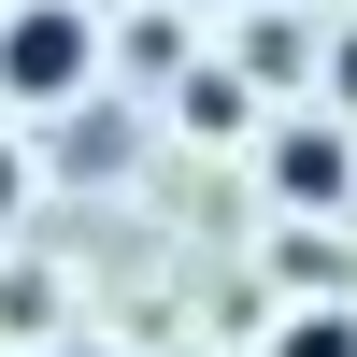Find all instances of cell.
Here are the masks:
<instances>
[{"mask_svg":"<svg viewBox=\"0 0 357 357\" xmlns=\"http://www.w3.org/2000/svg\"><path fill=\"white\" fill-rule=\"evenodd\" d=\"M186 114L200 129H243V72H186Z\"/></svg>","mask_w":357,"mask_h":357,"instance_id":"5b68a950","label":"cell"},{"mask_svg":"<svg viewBox=\"0 0 357 357\" xmlns=\"http://www.w3.org/2000/svg\"><path fill=\"white\" fill-rule=\"evenodd\" d=\"M272 357H357V314H343V301H314L301 329H272Z\"/></svg>","mask_w":357,"mask_h":357,"instance_id":"3957f363","label":"cell"},{"mask_svg":"<svg viewBox=\"0 0 357 357\" xmlns=\"http://www.w3.org/2000/svg\"><path fill=\"white\" fill-rule=\"evenodd\" d=\"M257 172H272L301 215H343V186H357V143H343V129H272V143H257Z\"/></svg>","mask_w":357,"mask_h":357,"instance_id":"7a4b0ae2","label":"cell"},{"mask_svg":"<svg viewBox=\"0 0 357 357\" xmlns=\"http://www.w3.org/2000/svg\"><path fill=\"white\" fill-rule=\"evenodd\" d=\"M329 100H343V114H357V43H329Z\"/></svg>","mask_w":357,"mask_h":357,"instance_id":"52a82bcc","label":"cell"},{"mask_svg":"<svg viewBox=\"0 0 357 357\" xmlns=\"http://www.w3.org/2000/svg\"><path fill=\"white\" fill-rule=\"evenodd\" d=\"M301 57H314V43H301L286 15H243V86H257V72H301Z\"/></svg>","mask_w":357,"mask_h":357,"instance_id":"277c9868","label":"cell"},{"mask_svg":"<svg viewBox=\"0 0 357 357\" xmlns=\"http://www.w3.org/2000/svg\"><path fill=\"white\" fill-rule=\"evenodd\" d=\"M43 314V272H0V329H29Z\"/></svg>","mask_w":357,"mask_h":357,"instance_id":"8992f818","label":"cell"},{"mask_svg":"<svg viewBox=\"0 0 357 357\" xmlns=\"http://www.w3.org/2000/svg\"><path fill=\"white\" fill-rule=\"evenodd\" d=\"M0 215H15V158H0Z\"/></svg>","mask_w":357,"mask_h":357,"instance_id":"ba28073f","label":"cell"},{"mask_svg":"<svg viewBox=\"0 0 357 357\" xmlns=\"http://www.w3.org/2000/svg\"><path fill=\"white\" fill-rule=\"evenodd\" d=\"M43 357H100V343H43Z\"/></svg>","mask_w":357,"mask_h":357,"instance_id":"9c48e42d","label":"cell"},{"mask_svg":"<svg viewBox=\"0 0 357 357\" xmlns=\"http://www.w3.org/2000/svg\"><path fill=\"white\" fill-rule=\"evenodd\" d=\"M86 72H100L86 0H15V15H0V100L57 114V100H86Z\"/></svg>","mask_w":357,"mask_h":357,"instance_id":"6da1fadb","label":"cell"}]
</instances>
